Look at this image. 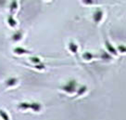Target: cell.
Returning a JSON list of instances; mask_svg holds the SVG:
<instances>
[{"mask_svg": "<svg viewBox=\"0 0 126 120\" xmlns=\"http://www.w3.org/2000/svg\"><path fill=\"white\" fill-rule=\"evenodd\" d=\"M75 87H76V82L75 81H71L66 86L63 87V89L66 90L67 92H74Z\"/></svg>", "mask_w": 126, "mask_h": 120, "instance_id": "1", "label": "cell"}, {"mask_svg": "<svg viewBox=\"0 0 126 120\" xmlns=\"http://www.w3.org/2000/svg\"><path fill=\"white\" fill-rule=\"evenodd\" d=\"M94 19L96 22L100 21L101 19H102V11H101V10H97V11L95 12L94 14Z\"/></svg>", "mask_w": 126, "mask_h": 120, "instance_id": "2", "label": "cell"}, {"mask_svg": "<svg viewBox=\"0 0 126 120\" xmlns=\"http://www.w3.org/2000/svg\"><path fill=\"white\" fill-rule=\"evenodd\" d=\"M14 51H15V53H17V54H24V53H28V52H29V51H27L26 49H24V48H15Z\"/></svg>", "mask_w": 126, "mask_h": 120, "instance_id": "3", "label": "cell"}, {"mask_svg": "<svg viewBox=\"0 0 126 120\" xmlns=\"http://www.w3.org/2000/svg\"><path fill=\"white\" fill-rule=\"evenodd\" d=\"M106 46H107V48L109 49V51H110L112 54H114V55H116V50H115L114 48H112V46L109 43V42H106Z\"/></svg>", "mask_w": 126, "mask_h": 120, "instance_id": "4", "label": "cell"}, {"mask_svg": "<svg viewBox=\"0 0 126 120\" xmlns=\"http://www.w3.org/2000/svg\"><path fill=\"white\" fill-rule=\"evenodd\" d=\"M30 108H32L34 111H39L41 109V105L39 103H32L30 104Z\"/></svg>", "mask_w": 126, "mask_h": 120, "instance_id": "5", "label": "cell"}, {"mask_svg": "<svg viewBox=\"0 0 126 120\" xmlns=\"http://www.w3.org/2000/svg\"><path fill=\"white\" fill-rule=\"evenodd\" d=\"M69 47H70V49H71V50L73 52V53H77V49H78V47H77L76 45L73 44V43H70Z\"/></svg>", "mask_w": 126, "mask_h": 120, "instance_id": "6", "label": "cell"}, {"mask_svg": "<svg viewBox=\"0 0 126 120\" xmlns=\"http://www.w3.org/2000/svg\"><path fill=\"white\" fill-rule=\"evenodd\" d=\"M17 81H18V80L16 79V78H9V79L7 81V84H8V86H14V85H16Z\"/></svg>", "mask_w": 126, "mask_h": 120, "instance_id": "7", "label": "cell"}, {"mask_svg": "<svg viewBox=\"0 0 126 120\" xmlns=\"http://www.w3.org/2000/svg\"><path fill=\"white\" fill-rule=\"evenodd\" d=\"M93 57H94V55H93V54H91V53H89V52H87V53H84V54H83V58L87 60H91Z\"/></svg>", "mask_w": 126, "mask_h": 120, "instance_id": "8", "label": "cell"}, {"mask_svg": "<svg viewBox=\"0 0 126 120\" xmlns=\"http://www.w3.org/2000/svg\"><path fill=\"white\" fill-rule=\"evenodd\" d=\"M0 115H1V116H2L5 120H9V117H8V114H7L6 112L2 111V110H0Z\"/></svg>", "mask_w": 126, "mask_h": 120, "instance_id": "9", "label": "cell"}, {"mask_svg": "<svg viewBox=\"0 0 126 120\" xmlns=\"http://www.w3.org/2000/svg\"><path fill=\"white\" fill-rule=\"evenodd\" d=\"M8 23H9V25H10V26H13V27H14V26L16 25V21L13 20L12 16L8 17Z\"/></svg>", "mask_w": 126, "mask_h": 120, "instance_id": "10", "label": "cell"}, {"mask_svg": "<svg viewBox=\"0 0 126 120\" xmlns=\"http://www.w3.org/2000/svg\"><path fill=\"white\" fill-rule=\"evenodd\" d=\"M20 37H21V33L18 32L17 34H15V35L13 36V39H14V40H19V39H20Z\"/></svg>", "mask_w": 126, "mask_h": 120, "instance_id": "11", "label": "cell"}, {"mask_svg": "<svg viewBox=\"0 0 126 120\" xmlns=\"http://www.w3.org/2000/svg\"><path fill=\"white\" fill-rule=\"evenodd\" d=\"M20 108H30V104L26 103V102H22V103L20 104Z\"/></svg>", "mask_w": 126, "mask_h": 120, "instance_id": "12", "label": "cell"}, {"mask_svg": "<svg viewBox=\"0 0 126 120\" xmlns=\"http://www.w3.org/2000/svg\"><path fill=\"white\" fill-rule=\"evenodd\" d=\"M84 91H86V87H83V88L80 89V92L78 93V95H81V94H83L84 93Z\"/></svg>", "mask_w": 126, "mask_h": 120, "instance_id": "13", "label": "cell"}, {"mask_svg": "<svg viewBox=\"0 0 126 120\" xmlns=\"http://www.w3.org/2000/svg\"><path fill=\"white\" fill-rule=\"evenodd\" d=\"M31 60L32 61V62H35V63L40 62V60L38 59V58H31Z\"/></svg>", "mask_w": 126, "mask_h": 120, "instance_id": "14", "label": "cell"}, {"mask_svg": "<svg viewBox=\"0 0 126 120\" xmlns=\"http://www.w3.org/2000/svg\"><path fill=\"white\" fill-rule=\"evenodd\" d=\"M13 8H17V2H16V1H14V2L12 3V5H11V11L13 10Z\"/></svg>", "mask_w": 126, "mask_h": 120, "instance_id": "15", "label": "cell"}, {"mask_svg": "<svg viewBox=\"0 0 126 120\" xmlns=\"http://www.w3.org/2000/svg\"><path fill=\"white\" fill-rule=\"evenodd\" d=\"M119 48L121 49V51H122V52H124V51H125V48H124V47L122 48V46H120V47H119Z\"/></svg>", "mask_w": 126, "mask_h": 120, "instance_id": "16", "label": "cell"}]
</instances>
